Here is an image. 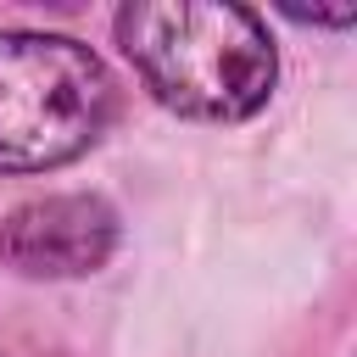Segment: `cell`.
I'll return each instance as SVG.
<instances>
[{"instance_id":"cell-1","label":"cell","mask_w":357,"mask_h":357,"mask_svg":"<svg viewBox=\"0 0 357 357\" xmlns=\"http://www.w3.org/2000/svg\"><path fill=\"white\" fill-rule=\"evenodd\" d=\"M117 45L151 100L195 123H245L279 84L268 22L229 0H134L117 11Z\"/></svg>"},{"instance_id":"cell-2","label":"cell","mask_w":357,"mask_h":357,"mask_svg":"<svg viewBox=\"0 0 357 357\" xmlns=\"http://www.w3.org/2000/svg\"><path fill=\"white\" fill-rule=\"evenodd\" d=\"M117 117L106 61L73 33H0V173H50L78 162Z\"/></svg>"},{"instance_id":"cell-3","label":"cell","mask_w":357,"mask_h":357,"mask_svg":"<svg viewBox=\"0 0 357 357\" xmlns=\"http://www.w3.org/2000/svg\"><path fill=\"white\" fill-rule=\"evenodd\" d=\"M117 251V212L106 195L67 190L22 201L0 218V257L22 279H89Z\"/></svg>"},{"instance_id":"cell-4","label":"cell","mask_w":357,"mask_h":357,"mask_svg":"<svg viewBox=\"0 0 357 357\" xmlns=\"http://www.w3.org/2000/svg\"><path fill=\"white\" fill-rule=\"evenodd\" d=\"M296 22H324V28H340V22H351V11H290Z\"/></svg>"}]
</instances>
